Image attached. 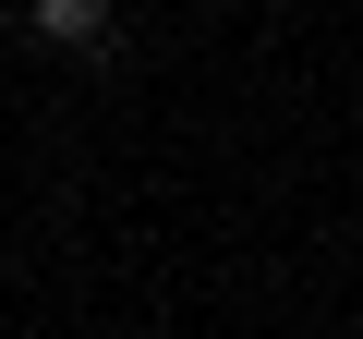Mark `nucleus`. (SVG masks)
<instances>
[{
  "instance_id": "1",
  "label": "nucleus",
  "mask_w": 363,
  "mask_h": 339,
  "mask_svg": "<svg viewBox=\"0 0 363 339\" xmlns=\"http://www.w3.org/2000/svg\"><path fill=\"white\" fill-rule=\"evenodd\" d=\"M25 25L49 49H109V0H25Z\"/></svg>"
}]
</instances>
